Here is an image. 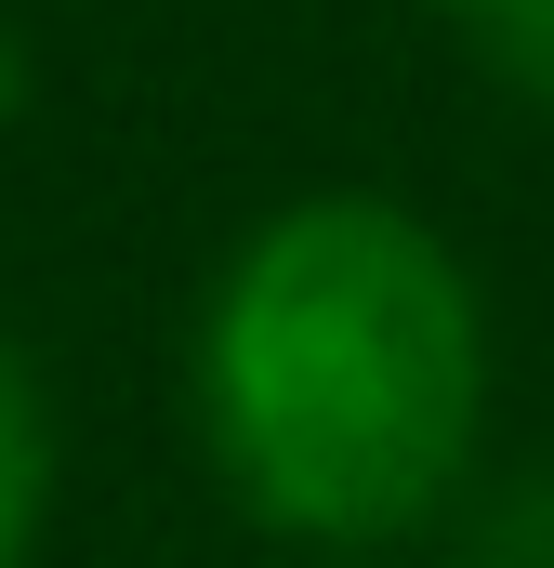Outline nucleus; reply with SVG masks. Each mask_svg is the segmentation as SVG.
<instances>
[{"label": "nucleus", "instance_id": "f257e3e1", "mask_svg": "<svg viewBox=\"0 0 554 568\" xmlns=\"http://www.w3.org/2000/svg\"><path fill=\"white\" fill-rule=\"evenodd\" d=\"M489 291L383 185H304L225 239L185 317L212 489L290 556H397L489 476Z\"/></svg>", "mask_w": 554, "mask_h": 568}, {"label": "nucleus", "instance_id": "20e7f679", "mask_svg": "<svg viewBox=\"0 0 554 568\" xmlns=\"http://www.w3.org/2000/svg\"><path fill=\"white\" fill-rule=\"evenodd\" d=\"M449 568H554V463L475 476L449 503Z\"/></svg>", "mask_w": 554, "mask_h": 568}, {"label": "nucleus", "instance_id": "f03ea898", "mask_svg": "<svg viewBox=\"0 0 554 568\" xmlns=\"http://www.w3.org/2000/svg\"><path fill=\"white\" fill-rule=\"evenodd\" d=\"M53 489H66V436H53V384H40L27 331L0 317V568H40Z\"/></svg>", "mask_w": 554, "mask_h": 568}, {"label": "nucleus", "instance_id": "39448f33", "mask_svg": "<svg viewBox=\"0 0 554 568\" xmlns=\"http://www.w3.org/2000/svg\"><path fill=\"white\" fill-rule=\"evenodd\" d=\"M317 568H383V556H317Z\"/></svg>", "mask_w": 554, "mask_h": 568}, {"label": "nucleus", "instance_id": "423d86ee", "mask_svg": "<svg viewBox=\"0 0 554 568\" xmlns=\"http://www.w3.org/2000/svg\"><path fill=\"white\" fill-rule=\"evenodd\" d=\"M0 106H13V53H0Z\"/></svg>", "mask_w": 554, "mask_h": 568}, {"label": "nucleus", "instance_id": "7ed1b4c3", "mask_svg": "<svg viewBox=\"0 0 554 568\" xmlns=\"http://www.w3.org/2000/svg\"><path fill=\"white\" fill-rule=\"evenodd\" d=\"M422 13L449 27V53H462L475 80H502L515 106L554 120V0H422Z\"/></svg>", "mask_w": 554, "mask_h": 568}]
</instances>
